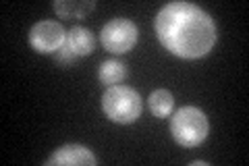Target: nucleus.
Listing matches in <instances>:
<instances>
[{
	"label": "nucleus",
	"mask_w": 249,
	"mask_h": 166,
	"mask_svg": "<svg viewBox=\"0 0 249 166\" xmlns=\"http://www.w3.org/2000/svg\"><path fill=\"white\" fill-rule=\"evenodd\" d=\"M156 36L178 58H201L214 48L212 17L191 2H168L156 15Z\"/></svg>",
	"instance_id": "obj_1"
},
{
	"label": "nucleus",
	"mask_w": 249,
	"mask_h": 166,
	"mask_svg": "<svg viewBox=\"0 0 249 166\" xmlns=\"http://www.w3.org/2000/svg\"><path fill=\"white\" fill-rule=\"evenodd\" d=\"M170 131L177 144L185 148H196L208 137L210 123L208 116L196 106H183L178 108L173 121H170Z\"/></svg>",
	"instance_id": "obj_2"
},
{
	"label": "nucleus",
	"mask_w": 249,
	"mask_h": 166,
	"mask_svg": "<svg viewBox=\"0 0 249 166\" xmlns=\"http://www.w3.org/2000/svg\"><path fill=\"white\" fill-rule=\"evenodd\" d=\"M104 114L114 123H133L142 114V98L133 88L127 85H112L102 96Z\"/></svg>",
	"instance_id": "obj_3"
},
{
	"label": "nucleus",
	"mask_w": 249,
	"mask_h": 166,
	"mask_svg": "<svg viewBox=\"0 0 249 166\" xmlns=\"http://www.w3.org/2000/svg\"><path fill=\"white\" fill-rule=\"evenodd\" d=\"M104 48L112 54H127L137 44V27L129 19H112L100 31Z\"/></svg>",
	"instance_id": "obj_4"
},
{
	"label": "nucleus",
	"mask_w": 249,
	"mask_h": 166,
	"mask_svg": "<svg viewBox=\"0 0 249 166\" xmlns=\"http://www.w3.org/2000/svg\"><path fill=\"white\" fill-rule=\"evenodd\" d=\"M65 29L58 21H40L36 23L29 31V44L31 48L40 54H50L56 52L62 44H65Z\"/></svg>",
	"instance_id": "obj_5"
},
{
	"label": "nucleus",
	"mask_w": 249,
	"mask_h": 166,
	"mask_svg": "<svg viewBox=\"0 0 249 166\" xmlns=\"http://www.w3.org/2000/svg\"><path fill=\"white\" fill-rule=\"evenodd\" d=\"M46 164L52 166V164H77V166H96L98 160L93 156L91 149H88L85 146H79V144H67L58 148L54 152Z\"/></svg>",
	"instance_id": "obj_6"
},
{
	"label": "nucleus",
	"mask_w": 249,
	"mask_h": 166,
	"mask_svg": "<svg viewBox=\"0 0 249 166\" xmlns=\"http://www.w3.org/2000/svg\"><path fill=\"white\" fill-rule=\"evenodd\" d=\"M65 44L69 46V50H71L75 56H88V54L93 50V44H96V42H93V36H91L89 29L73 27L67 34Z\"/></svg>",
	"instance_id": "obj_7"
},
{
	"label": "nucleus",
	"mask_w": 249,
	"mask_h": 166,
	"mask_svg": "<svg viewBox=\"0 0 249 166\" xmlns=\"http://www.w3.org/2000/svg\"><path fill=\"white\" fill-rule=\"evenodd\" d=\"M96 9V2L93 0H88V2H83V0H56L54 2V11H56L60 17H67V19H73V17H85L89 11Z\"/></svg>",
	"instance_id": "obj_8"
},
{
	"label": "nucleus",
	"mask_w": 249,
	"mask_h": 166,
	"mask_svg": "<svg viewBox=\"0 0 249 166\" xmlns=\"http://www.w3.org/2000/svg\"><path fill=\"white\" fill-rule=\"evenodd\" d=\"M124 77H127V67H124L121 60H106V62L100 65L98 79L104 85H108V88H112V85L121 83Z\"/></svg>",
	"instance_id": "obj_9"
},
{
	"label": "nucleus",
	"mask_w": 249,
	"mask_h": 166,
	"mask_svg": "<svg viewBox=\"0 0 249 166\" xmlns=\"http://www.w3.org/2000/svg\"><path fill=\"white\" fill-rule=\"evenodd\" d=\"M147 104H150V110H152L154 116L162 118V116H170V114H173L175 98H173V93H170L168 90H156V92H152Z\"/></svg>",
	"instance_id": "obj_10"
},
{
	"label": "nucleus",
	"mask_w": 249,
	"mask_h": 166,
	"mask_svg": "<svg viewBox=\"0 0 249 166\" xmlns=\"http://www.w3.org/2000/svg\"><path fill=\"white\" fill-rule=\"evenodd\" d=\"M54 60H56V65H60V67H69L71 62L77 60V56H75L71 50H69V46H67V44H62L60 48L54 52Z\"/></svg>",
	"instance_id": "obj_11"
},
{
	"label": "nucleus",
	"mask_w": 249,
	"mask_h": 166,
	"mask_svg": "<svg viewBox=\"0 0 249 166\" xmlns=\"http://www.w3.org/2000/svg\"><path fill=\"white\" fill-rule=\"evenodd\" d=\"M193 166H208V162H204V160H196V162H191Z\"/></svg>",
	"instance_id": "obj_12"
}]
</instances>
